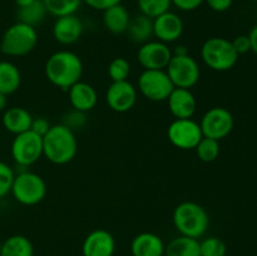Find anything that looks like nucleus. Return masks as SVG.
<instances>
[{"label":"nucleus","instance_id":"nucleus-1","mask_svg":"<svg viewBox=\"0 0 257 256\" xmlns=\"http://www.w3.org/2000/svg\"><path fill=\"white\" fill-rule=\"evenodd\" d=\"M83 69L84 67L79 55L72 50H58L47 59L44 73L53 85L68 90L82 80Z\"/></svg>","mask_w":257,"mask_h":256},{"label":"nucleus","instance_id":"nucleus-2","mask_svg":"<svg viewBox=\"0 0 257 256\" xmlns=\"http://www.w3.org/2000/svg\"><path fill=\"white\" fill-rule=\"evenodd\" d=\"M78 152L75 132L62 123L50 125L43 136V156L54 165L63 166L72 162Z\"/></svg>","mask_w":257,"mask_h":256},{"label":"nucleus","instance_id":"nucleus-3","mask_svg":"<svg viewBox=\"0 0 257 256\" xmlns=\"http://www.w3.org/2000/svg\"><path fill=\"white\" fill-rule=\"evenodd\" d=\"M172 221L180 235L197 240L207 232L210 226V216L206 208L193 201H185L176 206Z\"/></svg>","mask_w":257,"mask_h":256},{"label":"nucleus","instance_id":"nucleus-4","mask_svg":"<svg viewBox=\"0 0 257 256\" xmlns=\"http://www.w3.org/2000/svg\"><path fill=\"white\" fill-rule=\"evenodd\" d=\"M37 28L17 22L10 25L0 40V52L7 57H24L30 54L38 44Z\"/></svg>","mask_w":257,"mask_h":256},{"label":"nucleus","instance_id":"nucleus-5","mask_svg":"<svg viewBox=\"0 0 257 256\" xmlns=\"http://www.w3.org/2000/svg\"><path fill=\"white\" fill-rule=\"evenodd\" d=\"M47 191V183L42 176L23 168L15 173L10 193L20 205L35 206L44 200Z\"/></svg>","mask_w":257,"mask_h":256},{"label":"nucleus","instance_id":"nucleus-6","mask_svg":"<svg viewBox=\"0 0 257 256\" xmlns=\"http://www.w3.org/2000/svg\"><path fill=\"white\" fill-rule=\"evenodd\" d=\"M201 58L210 69L226 72L235 67L238 54L231 40L222 37H212L208 38L201 47Z\"/></svg>","mask_w":257,"mask_h":256},{"label":"nucleus","instance_id":"nucleus-7","mask_svg":"<svg viewBox=\"0 0 257 256\" xmlns=\"http://www.w3.org/2000/svg\"><path fill=\"white\" fill-rule=\"evenodd\" d=\"M12 157L20 168H28L43 157V137L32 130L19 133L12 142Z\"/></svg>","mask_w":257,"mask_h":256},{"label":"nucleus","instance_id":"nucleus-8","mask_svg":"<svg viewBox=\"0 0 257 256\" xmlns=\"http://www.w3.org/2000/svg\"><path fill=\"white\" fill-rule=\"evenodd\" d=\"M173 89L175 85L166 69H143L138 78V90L152 102H165Z\"/></svg>","mask_w":257,"mask_h":256},{"label":"nucleus","instance_id":"nucleus-9","mask_svg":"<svg viewBox=\"0 0 257 256\" xmlns=\"http://www.w3.org/2000/svg\"><path fill=\"white\" fill-rule=\"evenodd\" d=\"M171 82L175 88H186L191 89L198 83L201 77V69L197 60L190 54L176 57L172 55L167 68H166Z\"/></svg>","mask_w":257,"mask_h":256},{"label":"nucleus","instance_id":"nucleus-10","mask_svg":"<svg viewBox=\"0 0 257 256\" xmlns=\"http://www.w3.org/2000/svg\"><path fill=\"white\" fill-rule=\"evenodd\" d=\"M167 137L171 145L178 150H195L196 146L202 140L203 135L200 123L192 118L173 119L167 128Z\"/></svg>","mask_w":257,"mask_h":256},{"label":"nucleus","instance_id":"nucleus-11","mask_svg":"<svg viewBox=\"0 0 257 256\" xmlns=\"http://www.w3.org/2000/svg\"><path fill=\"white\" fill-rule=\"evenodd\" d=\"M235 119L232 113L223 107H212L206 110L200 120L203 137L221 141L227 137L233 130Z\"/></svg>","mask_w":257,"mask_h":256},{"label":"nucleus","instance_id":"nucleus-12","mask_svg":"<svg viewBox=\"0 0 257 256\" xmlns=\"http://www.w3.org/2000/svg\"><path fill=\"white\" fill-rule=\"evenodd\" d=\"M172 58V49L160 40H148L137 52L138 63L143 69H166Z\"/></svg>","mask_w":257,"mask_h":256},{"label":"nucleus","instance_id":"nucleus-13","mask_svg":"<svg viewBox=\"0 0 257 256\" xmlns=\"http://www.w3.org/2000/svg\"><path fill=\"white\" fill-rule=\"evenodd\" d=\"M137 88L128 80L112 82L105 92L108 107L117 113H125L135 107L137 102Z\"/></svg>","mask_w":257,"mask_h":256},{"label":"nucleus","instance_id":"nucleus-14","mask_svg":"<svg viewBox=\"0 0 257 256\" xmlns=\"http://www.w3.org/2000/svg\"><path fill=\"white\" fill-rule=\"evenodd\" d=\"M183 29L182 18L171 10L153 19V37L166 44L177 42L183 34Z\"/></svg>","mask_w":257,"mask_h":256},{"label":"nucleus","instance_id":"nucleus-15","mask_svg":"<svg viewBox=\"0 0 257 256\" xmlns=\"http://www.w3.org/2000/svg\"><path fill=\"white\" fill-rule=\"evenodd\" d=\"M114 252V236L104 228H95L90 231L82 243L83 256H113Z\"/></svg>","mask_w":257,"mask_h":256},{"label":"nucleus","instance_id":"nucleus-16","mask_svg":"<svg viewBox=\"0 0 257 256\" xmlns=\"http://www.w3.org/2000/svg\"><path fill=\"white\" fill-rule=\"evenodd\" d=\"M84 25L75 14L64 15L55 19L53 24V38L62 45H73L80 39Z\"/></svg>","mask_w":257,"mask_h":256},{"label":"nucleus","instance_id":"nucleus-17","mask_svg":"<svg viewBox=\"0 0 257 256\" xmlns=\"http://www.w3.org/2000/svg\"><path fill=\"white\" fill-rule=\"evenodd\" d=\"M166 102L175 119L192 118L197 109V100L195 94L191 92V89L186 88H175Z\"/></svg>","mask_w":257,"mask_h":256},{"label":"nucleus","instance_id":"nucleus-18","mask_svg":"<svg viewBox=\"0 0 257 256\" xmlns=\"http://www.w3.org/2000/svg\"><path fill=\"white\" fill-rule=\"evenodd\" d=\"M68 92V98L73 109L88 113L97 105L98 94L95 88L89 83L79 80L73 84Z\"/></svg>","mask_w":257,"mask_h":256},{"label":"nucleus","instance_id":"nucleus-19","mask_svg":"<svg viewBox=\"0 0 257 256\" xmlns=\"http://www.w3.org/2000/svg\"><path fill=\"white\" fill-rule=\"evenodd\" d=\"M165 241L153 232L138 233L131 242L132 256H165Z\"/></svg>","mask_w":257,"mask_h":256},{"label":"nucleus","instance_id":"nucleus-20","mask_svg":"<svg viewBox=\"0 0 257 256\" xmlns=\"http://www.w3.org/2000/svg\"><path fill=\"white\" fill-rule=\"evenodd\" d=\"M33 115L28 109L23 107H12L7 108L3 113L2 122L8 132L13 133L14 136L19 133L27 132L32 128Z\"/></svg>","mask_w":257,"mask_h":256},{"label":"nucleus","instance_id":"nucleus-21","mask_svg":"<svg viewBox=\"0 0 257 256\" xmlns=\"http://www.w3.org/2000/svg\"><path fill=\"white\" fill-rule=\"evenodd\" d=\"M103 25L109 33L114 35L124 34L131 22V14L122 4L113 5L103 12Z\"/></svg>","mask_w":257,"mask_h":256},{"label":"nucleus","instance_id":"nucleus-22","mask_svg":"<svg viewBox=\"0 0 257 256\" xmlns=\"http://www.w3.org/2000/svg\"><path fill=\"white\" fill-rule=\"evenodd\" d=\"M22 84L19 68L9 60H0V93L10 95L17 92Z\"/></svg>","mask_w":257,"mask_h":256},{"label":"nucleus","instance_id":"nucleus-23","mask_svg":"<svg viewBox=\"0 0 257 256\" xmlns=\"http://www.w3.org/2000/svg\"><path fill=\"white\" fill-rule=\"evenodd\" d=\"M132 42L143 44L153 37V19L143 14L131 18L130 25L125 32Z\"/></svg>","mask_w":257,"mask_h":256},{"label":"nucleus","instance_id":"nucleus-24","mask_svg":"<svg viewBox=\"0 0 257 256\" xmlns=\"http://www.w3.org/2000/svg\"><path fill=\"white\" fill-rule=\"evenodd\" d=\"M165 256H201L200 241L187 236H177L166 245Z\"/></svg>","mask_w":257,"mask_h":256},{"label":"nucleus","instance_id":"nucleus-25","mask_svg":"<svg viewBox=\"0 0 257 256\" xmlns=\"http://www.w3.org/2000/svg\"><path fill=\"white\" fill-rule=\"evenodd\" d=\"M0 256H34V246L27 236H9L2 242Z\"/></svg>","mask_w":257,"mask_h":256},{"label":"nucleus","instance_id":"nucleus-26","mask_svg":"<svg viewBox=\"0 0 257 256\" xmlns=\"http://www.w3.org/2000/svg\"><path fill=\"white\" fill-rule=\"evenodd\" d=\"M48 10L42 0H35L30 5L24 8H19L18 10V22L25 23L30 27L37 28L38 25L44 22Z\"/></svg>","mask_w":257,"mask_h":256},{"label":"nucleus","instance_id":"nucleus-27","mask_svg":"<svg viewBox=\"0 0 257 256\" xmlns=\"http://www.w3.org/2000/svg\"><path fill=\"white\" fill-rule=\"evenodd\" d=\"M48 10V14L55 18L75 14L79 10L83 0H42Z\"/></svg>","mask_w":257,"mask_h":256},{"label":"nucleus","instance_id":"nucleus-28","mask_svg":"<svg viewBox=\"0 0 257 256\" xmlns=\"http://www.w3.org/2000/svg\"><path fill=\"white\" fill-rule=\"evenodd\" d=\"M195 151L197 153V157L202 162H213L220 156V141H216L213 138L202 137V140L196 146Z\"/></svg>","mask_w":257,"mask_h":256},{"label":"nucleus","instance_id":"nucleus-29","mask_svg":"<svg viewBox=\"0 0 257 256\" xmlns=\"http://www.w3.org/2000/svg\"><path fill=\"white\" fill-rule=\"evenodd\" d=\"M138 9L141 14L155 19L166 12H170L172 7L171 0H137Z\"/></svg>","mask_w":257,"mask_h":256},{"label":"nucleus","instance_id":"nucleus-30","mask_svg":"<svg viewBox=\"0 0 257 256\" xmlns=\"http://www.w3.org/2000/svg\"><path fill=\"white\" fill-rule=\"evenodd\" d=\"M131 74V63L124 57H117L108 65V75L112 82L128 80Z\"/></svg>","mask_w":257,"mask_h":256},{"label":"nucleus","instance_id":"nucleus-31","mask_svg":"<svg viewBox=\"0 0 257 256\" xmlns=\"http://www.w3.org/2000/svg\"><path fill=\"white\" fill-rule=\"evenodd\" d=\"M226 243L216 236H210L200 241L201 256H226Z\"/></svg>","mask_w":257,"mask_h":256},{"label":"nucleus","instance_id":"nucleus-32","mask_svg":"<svg viewBox=\"0 0 257 256\" xmlns=\"http://www.w3.org/2000/svg\"><path fill=\"white\" fill-rule=\"evenodd\" d=\"M87 122V113L80 112V110L77 109H72L63 115L62 124H64L65 127H68L69 130H72L73 132H75V131H79L82 130V128H84Z\"/></svg>","mask_w":257,"mask_h":256},{"label":"nucleus","instance_id":"nucleus-33","mask_svg":"<svg viewBox=\"0 0 257 256\" xmlns=\"http://www.w3.org/2000/svg\"><path fill=\"white\" fill-rule=\"evenodd\" d=\"M14 177V170L7 162L0 161V200L10 193Z\"/></svg>","mask_w":257,"mask_h":256},{"label":"nucleus","instance_id":"nucleus-34","mask_svg":"<svg viewBox=\"0 0 257 256\" xmlns=\"http://www.w3.org/2000/svg\"><path fill=\"white\" fill-rule=\"evenodd\" d=\"M173 7L181 12H192L198 9L205 3V0H171Z\"/></svg>","mask_w":257,"mask_h":256},{"label":"nucleus","instance_id":"nucleus-35","mask_svg":"<svg viewBox=\"0 0 257 256\" xmlns=\"http://www.w3.org/2000/svg\"><path fill=\"white\" fill-rule=\"evenodd\" d=\"M232 45L238 55L246 54L251 50V42L248 35H238L232 40Z\"/></svg>","mask_w":257,"mask_h":256},{"label":"nucleus","instance_id":"nucleus-36","mask_svg":"<svg viewBox=\"0 0 257 256\" xmlns=\"http://www.w3.org/2000/svg\"><path fill=\"white\" fill-rule=\"evenodd\" d=\"M83 3L87 4L89 8H92V9L104 12L105 9L113 7V5L120 4L122 0H83Z\"/></svg>","mask_w":257,"mask_h":256},{"label":"nucleus","instance_id":"nucleus-37","mask_svg":"<svg viewBox=\"0 0 257 256\" xmlns=\"http://www.w3.org/2000/svg\"><path fill=\"white\" fill-rule=\"evenodd\" d=\"M50 123L49 120L47 119V118L44 117H38V118H33V122H32V128L30 130L33 131V132H35L37 135L39 136H44L45 133L49 131L50 128Z\"/></svg>","mask_w":257,"mask_h":256},{"label":"nucleus","instance_id":"nucleus-38","mask_svg":"<svg viewBox=\"0 0 257 256\" xmlns=\"http://www.w3.org/2000/svg\"><path fill=\"white\" fill-rule=\"evenodd\" d=\"M211 10L216 13L227 12L233 4V0H205Z\"/></svg>","mask_w":257,"mask_h":256},{"label":"nucleus","instance_id":"nucleus-39","mask_svg":"<svg viewBox=\"0 0 257 256\" xmlns=\"http://www.w3.org/2000/svg\"><path fill=\"white\" fill-rule=\"evenodd\" d=\"M248 38L251 42V50L257 54V24L248 33Z\"/></svg>","mask_w":257,"mask_h":256},{"label":"nucleus","instance_id":"nucleus-40","mask_svg":"<svg viewBox=\"0 0 257 256\" xmlns=\"http://www.w3.org/2000/svg\"><path fill=\"white\" fill-rule=\"evenodd\" d=\"M187 54H190V53H188L187 47L183 44L176 45V47L172 49V55H176V57H182V55H187Z\"/></svg>","mask_w":257,"mask_h":256},{"label":"nucleus","instance_id":"nucleus-41","mask_svg":"<svg viewBox=\"0 0 257 256\" xmlns=\"http://www.w3.org/2000/svg\"><path fill=\"white\" fill-rule=\"evenodd\" d=\"M8 107V95L0 93V112H4Z\"/></svg>","mask_w":257,"mask_h":256},{"label":"nucleus","instance_id":"nucleus-42","mask_svg":"<svg viewBox=\"0 0 257 256\" xmlns=\"http://www.w3.org/2000/svg\"><path fill=\"white\" fill-rule=\"evenodd\" d=\"M15 4L18 5V8H24V7H28V5H30L32 3H34L35 0H14Z\"/></svg>","mask_w":257,"mask_h":256},{"label":"nucleus","instance_id":"nucleus-43","mask_svg":"<svg viewBox=\"0 0 257 256\" xmlns=\"http://www.w3.org/2000/svg\"><path fill=\"white\" fill-rule=\"evenodd\" d=\"M0 250H2V241H0Z\"/></svg>","mask_w":257,"mask_h":256},{"label":"nucleus","instance_id":"nucleus-44","mask_svg":"<svg viewBox=\"0 0 257 256\" xmlns=\"http://www.w3.org/2000/svg\"><path fill=\"white\" fill-rule=\"evenodd\" d=\"M122 256H132V255H131V253H130V255H122Z\"/></svg>","mask_w":257,"mask_h":256}]
</instances>
